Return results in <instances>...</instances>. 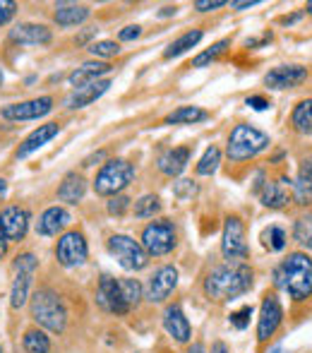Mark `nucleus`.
I'll list each match as a JSON object with an SVG mask.
<instances>
[{
  "mask_svg": "<svg viewBox=\"0 0 312 353\" xmlns=\"http://www.w3.org/2000/svg\"><path fill=\"white\" fill-rule=\"evenodd\" d=\"M17 14V3L12 0H0V24H8Z\"/></svg>",
  "mask_w": 312,
  "mask_h": 353,
  "instance_id": "79ce46f5",
  "label": "nucleus"
},
{
  "mask_svg": "<svg viewBox=\"0 0 312 353\" xmlns=\"http://www.w3.org/2000/svg\"><path fill=\"white\" fill-rule=\"evenodd\" d=\"M247 106H252L255 111H264V108H269V101L264 97H247Z\"/></svg>",
  "mask_w": 312,
  "mask_h": 353,
  "instance_id": "a18cd8bd",
  "label": "nucleus"
},
{
  "mask_svg": "<svg viewBox=\"0 0 312 353\" xmlns=\"http://www.w3.org/2000/svg\"><path fill=\"white\" fill-rule=\"evenodd\" d=\"M22 351L24 353H51L53 341H51V336H48V332L37 325L27 327L22 334Z\"/></svg>",
  "mask_w": 312,
  "mask_h": 353,
  "instance_id": "c756f323",
  "label": "nucleus"
},
{
  "mask_svg": "<svg viewBox=\"0 0 312 353\" xmlns=\"http://www.w3.org/2000/svg\"><path fill=\"white\" fill-rule=\"evenodd\" d=\"M96 305L101 307L103 312L116 317H125L132 312V307L127 305L125 296H123L121 288V279L111 274H101L96 281Z\"/></svg>",
  "mask_w": 312,
  "mask_h": 353,
  "instance_id": "9b49d317",
  "label": "nucleus"
},
{
  "mask_svg": "<svg viewBox=\"0 0 312 353\" xmlns=\"http://www.w3.org/2000/svg\"><path fill=\"white\" fill-rule=\"evenodd\" d=\"M121 43L118 41H111V39H103V41H94V43H89V53H92L94 58H98V61H103L106 63L108 58H116V56H121Z\"/></svg>",
  "mask_w": 312,
  "mask_h": 353,
  "instance_id": "4c0bfd02",
  "label": "nucleus"
},
{
  "mask_svg": "<svg viewBox=\"0 0 312 353\" xmlns=\"http://www.w3.org/2000/svg\"><path fill=\"white\" fill-rule=\"evenodd\" d=\"M32 226V212L27 207L10 205L0 212V228H3L8 243H22Z\"/></svg>",
  "mask_w": 312,
  "mask_h": 353,
  "instance_id": "2eb2a0df",
  "label": "nucleus"
},
{
  "mask_svg": "<svg viewBox=\"0 0 312 353\" xmlns=\"http://www.w3.org/2000/svg\"><path fill=\"white\" fill-rule=\"evenodd\" d=\"M252 305H242L240 310H236V312H231L229 315V322H231V327H236V330H245L247 325H250V317H252Z\"/></svg>",
  "mask_w": 312,
  "mask_h": 353,
  "instance_id": "ea45409f",
  "label": "nucleus"
},
{
  "mask_svg": "<svg viewBox=\"0 0 312 353\" xmlns=\"http://www.w3.org/2000/svg\"><path fill=\"white\" fill-rule=\"evenodd\" d=\"M187 353H209L205 349V344H200V341H197V344H192L190 349H187Z\"/></svg>",
  "mask_w": 312,
  "mask_h": 353,
  "instance_id": "864d4df0",
  "label": "nucleus"
},
{
  "mask_svg": "<svg viewBox=\"0 0 312 353\" xmlns=\"http://www.w3.org/2000/svg\"><path fill=\"white\" fill-rule=\"evenodd\" d=\"M269 144V135L262 132L260 128L250 125V123H238L226 140V157L233 163L250 161V159L260 157L262 152H267Z\"/></svg>",
  "mask_w": 312,
  "mask_h": 353,
  "instance_id": "20e7f679",
  "label": "nucleus"
},
{
  "mask_svg": "<svg viewBox=\"0 0 312 353\" xmlns=\"http://www.w3.org/2000/svg\"><path fill=\"white\" fill-rule=\"evenodd\" d=\"M221 255L226 262H247V257H250V245L245 241V223L238 214H229L224 219Z\"/></svg>",
  "mask_w": 312,
  "mask_h": 353,
  "instance_id": "1a4fd4ad",
  "label": "nucleus"
},
{
  "mask_svg": "<svg viewBox=\"0 0 312 353\" xmlns=\"http://www.w3.org/2000/svg\"><path fill=\"white\" fill-rule=\"evenodd\" d=\"M190 157H192V144H180V147H173V149H168V152H163L156 161V168L163 176L176 178L187 168Z\"/></svg>",
  "mask_w": 312,
  "mask_h": 353,
  "instance_id": "aec40b11",
  "label": "nucleus"
},
{
  "mask_svg": "<svg viewBox=\"0 0 312 353\" xmlns=\"http://www.w3.org/2000/svg\"><path fill=\"white\" fill-rule=\"evenodd\" d=\"M108 72H111V65H108V63L92 61V63H82L75 72H70V77H67V79H70V87L82 89V87H87V84L98 82V79H101L103 74H108Z\"/></svg>",
  "mask_w": 312,
  "mask_h": 353,
  "instance_id": "a878e982",
  "label": "nucleus"
},
{
  "mask_svg": "<svg viewBox=\"0 0 312 353\" xmlns=\"http://www.w3.org/2000/svg\"><path fill=\"white\" fill-rule=\"evenodd\" d=\"M202 37H205V32H202V29H190V32L180 34L176 41L168 43V48L163 51V58H166V61H171V58L183 56V53H187L190 48H195L197 43L202 41Z\"/></svg>",
  "mask_w": 312,
  "mask_h": 353,
  "instance_id": "2f4dec72",
  "label": "nucleus"
},
{
  "mask_svg": "<svg viewBox=\"0 0 312 353\" xmlns=\"http://www.w3.org/2000/svg\"><path fill=\"white\" fill-rule=\"evenodd\" d=\"M108 87H111V79H98V82L87 84V87H82V89H75L72 97L65 101V106L70 108V111L89 106V103H94L98 97H103V94L108 92Z\"/></svg>",
  "mask_w": 312,
  "mask_h": 353,
  "instance_id": "bb28decb",
  "label": "nucleus"
},
{
  "mask_svg": "<svg viewBox=\"0 0 312 353\" xmlns=\"http://www.w3.org/2000/svg\"><path fill=\"white\" fill-rule=\"evenodd\" d=\"M106 250L113 260H118V265L125 272H142L149 265V255L142 250L140 241H135L132 236H125V233H113V236H108Z\"/></svg>",
  "mask_w": 312,
  "mask_h": 353,
  "instance_id": "6e6552de",
  "label": "nucleus"
},
{
  "mask_svg": "<svg viewBox=\"0 0 312 353\" xmlns=\"http://www.w3.org/2000/svg\"><path fill=\"white\" fill-rule=\"evenodd\" d=\"M61 135V123H46V125H39L34 132H29L27 137L22 140V144L17 147L14 157L17 159H27L29 154H34L37 149H41L43 144H48L53 137Z\"/></svg>",
  "mask_w": 312,
  "mask_h": 353,
  "instance_id": "412c9836",
  "label": "nucleus"
},
{
  "mask_svg": "<svg viewBox=\"0 0 312 353\" xmlns=\"http://www.w3.org/2000/svg\"><path fill=\"white\" fill-rule=\"evenodd\" d=\"M89 260V243L87 236L77 228L61 233L56 243V262L63 270H77V267L87 265Z\"/></svg>",
  "mask_w": 312,
  "mask_h": 353,
  "instance_id": "9d476101",
  "label": "nucleus"
},
{
  "mask_svg": "<svg viewBox=\"0 0 312 353\" xmlns=\"http://www.w3.org/2000/svg\"><path fill=\"white\" fill-rule=\"evenodd\" d=\"M39 270V257L34 252H19L12 260V283H10V307L22 310L32 298V283Z\"/></svg>",
  "mask_w": 312,
  "mask_h": 353,
  "instance_id": "423d86ee",
  "label": "nucleus"
},
{
  "mask_svg": "<svg viewBox=\"0 0 312 353\" xmlns=\"http://www.w3.org/2000/svg\"><path fill=\"white\" fill-rule=\"evenodd\" d=\"M5 195H8V181H5V178H0V202L5 200Z\"/></svg>",
  "mask_w": 312,
  "mask_h": 353,
  "instance_id": "5fc2aeb1",
  "label": "nucleus"
},
{
  "mask_svg": "<svg viewBox=\"0 0 312 353\" xmlns=\"http://www.w3.org/2000/svg\"><path fill=\"white\" fill-rule=\"evenodd\" d=\"M310 161H312V154H310Z\"/></svg>",
  "mask_w": 312,
  "mask_h": 353,
  "instance_id": "bf43d9fd",
  "label": "nucleus"
},
{
  "mask_svg": "<svg viewBox=\"0 0 312 353\" xmlns=\"http://www.w3.org/2000/svg\"><path fill=\"white\" fill-rule=\"evenodd\" d=\"M140 245L149 257H166L178 248V226L173 219H154L140 233Z\"/></svg>",
  "mask_w": 312,
  "mask_h": 353,
  "instance_id": "0eeeda50",
  "label": "nucleus"
},
{
  "mask_svg": "<svg viewBox=\"0 0 312 353\" xmlns=\"http://www.w3.org/2000/svg\"><path fill=\"white\" fill-rule=\"evenodd\" d=\"M0 353H5V351H3V346H0Z\"/></svg>",
  "mask_w": 312,
  "mask_h": 353,
  "instance_id": "13d9d810",
  "label": "nucleus"
},
{
  "mask_svg": "<svg viewBox=\"0 0 312 353\" xmlns=\"http://www.w3.org/2000/svg\"><path fill=\"white\" fill-rule=\"evenodd\" d=\"M121 288H123V296H125L127 305L135 310V307L142 305L145 301V286H142L137 279H121Z\"/></svg>",
  "mask_w": 312,
  "mask_h": 353,
  "instance_id": "e433bc0d",
  "label": "nucleus"
},
{
  "mask_svg": "<svg viewBox=\"0 0 312 353\" xmlns=\"http://www.w3.org/2000/svg\"><path fill=\"white\" fill-rule=\"evenodd\" d=\"M281 325H284V305H281L279 296L274 291L264 293L260 305V317H257V344H267L279 332Z\"/></svg>",
  "mask_w": 312,
  "mask_h": 353,
  "instance_id": "f8f14e48",
  "label": "nucleus"
},
{
  "mask_svg": "<svg viewBox=\"0 0 312 353\" xmlns=\"http://www.w3.org/2000/svg\"><path fill=\"white\" fill-rule=\"evenodd\" d=\"M257 5V0H245V3H231V8H236V10H247V8H255Z\"/></svg>",
  "mask_w": 312,
  "mask_h": 353,
  "instance_id": "3c124183",
  "label": "nucleus"
},
{
  "mask_svg": "<svg viewBox=\"0 0 312 353\" xmlns=\"http://www.w3.org/2000/svg\"><path fill=\"white\" fill-rule=\"evenodd\" d=\"M224 5V0H197L195 10L197 12H214V10H221Z\"/></svg>",
  "mask_w": 312,
  "mask_h": 353,
  "instance_id": "c03bdc74",
  "label": "nucleus"
},
{
  "mask_svg": "<svg viewBox=\"0 0 312 353\" xmlns=\"http://www.w3.org/2000/svg\"><path fill=\"white\" fill-rule=\"evenodd\" d=\"M195 192H197V183L190 181V178H183V181H178L176 185H173V195H176L178 200H190Z\"/></svg>",
  "mask_w": 312,
  "mask_h": 353,
  "instance_id": "a19ab883",
  "label": "nucleus"
},
{
  "mask_svg": "<svg viewBox=\"0 0 312 353\" xmlns=\"http://www.w3.org/2000/svg\"><path fill=\"white\" fill-rule=\"evenodd\" d=\"M130 205H132V200L127 195H116V197H111V200H108L106 210H108L111 216H123V214L130 210Z\"/></svg>",
  "mask_w": 312,
  "mask_h": 353,
  "instance_id": "58836bf2",
  "label": "nucleus"
},
{
  "mask_svg": "<svg viewBox=\"0 0 312 353\" xmlns=\"http://www.w3.org/2000/svg\"><path fill=\"white\" fill-rule=\"evenodd\" d=\"M103 157H106V152H96V154H92V157H87V159H84V163H82V166H94V163H96V161H101Z\"/></svg>",
  "mask_w": 312,
  "mask_h": 353,
  "instance_id": "09e8293b",
  "label": "nucleus"
},
{
  "mask_svg": "<svg viewBox=\"0 0 312 353\" xmlns=\"http://www.w3.org/2000/svg\"><path fill=\"white\" fill-rule=\"evenodd\" d=\"M72 221L70 212L65 210V207H48V210H43V214L39 216L37 221V233L43 238H51V236H58V233H63L67 228V223Z\"/></svg>",
  "mask_w": 312,
  "mask_h": 353,
  "instance_id": "4be33fe9",
  "label": "nucleus"
},
{
  "mask_svg": "<svg viewBox=\"0 0 312 353\" xmlns=\"http://www.w3.org/2000/svg\"><path fill=\"white\" fill-rule=\"evenodd\" d=\"M221 149L216 147V144H211V147H207V152L202 154V159L197 161V166H195V173L197 176H214L216 173V168H219V163H221Z\"/></svg>",
  "mask_w": 312,
  "mask_h": 353,
  "instance_id": "f704fd0d",
  "label": "nucleus"
},
{
  "mask_svg": "<svg viewBox=\"0 0 312 353\" xmlns=\"http://www.w3.org/2000/svg\"><path fill=\"white\" fill-rule=\"evenodd\" d=\"M305 12H308V14H312V3H308V5H305Z\"/></svg>",
  "mask_w": 312,
  "mask_h": 353,
  "instance_id": "6e6d98bb",
  "label": "nucleus"
},
{
  "mask_svg": "<svg viewBox=\"0 0 312 353\" xmlns=\"http://www.w3.org/2000/svg\"><path fill=\"white\" fill-rule=\"evenodd\" d=\"M92 14L89 5H77V3H56L53 8V22L63 29H72L84 24Z\"/></svg>",
  "mask_w": 312,
  "mask_h": 353,
  "instance_id": "5701e85b",
  "label": "nucleus"
},
{
  "mask_svg": "<svg viewBox=\"0 0 312 353\" xmlns=\"http://www.w3.org/2000/svg\"><path fill=\"white\" fill-rule=\"evenodd\" d=\"M274 283L289 293L293 303L312 298V257L303 250L289 252L274 270Z\"/></svg>",
  "mask_w": 312,
  "mask_h": 353,
  "instance_id": "f03ea898",
  "label": "nucleus"
},
{
  "mask_svg": "<svg viewBox=\"0 0 312 353\" xmlns=\"http://www.w3.org/2000/svg\"><path fill=\"white\" fill-rule=\"evenodd\" d=\"M51 39H53V34L46 24L19 22L17 27L10 29V41L19 43V46H48Z\"/></svg>",
  "mask_w": 312,
  "mask_h": 353,
  "instance_id": "6ab92c4d",
  "label": "nucleus"
},
{
  "mask_svg": "<svg viewBox=\"0 0 312 353\" xmlns=\"http://www.w3.org/2000/svg\"><path fill=\"white\" fill-rule=\"evenodd\" d=\"M229 46H231V39H221V41L211 43L207 51H202L200 56L192 58V68H209L214 61H219L221 53L229 51Z\"/></svg>",
  "mask_w": 312,
  "mask_h": 353,
  "instance_id": "c9c22d12",
  "label": "nucleus"
},
{
  "mask_svg": "<svg viewBox=\"0 0 312 353\" xmlns=\"http://www.w3.org/2000/svg\"><path fill=\"white\" fill-rule=\"evenodd\" d=\"M178 286V270L173 265H161L158 270L152 272V276L147 279V286H145V298L149 303H166L168 296L176 291Z\"/></svg>",
  "mask_w": 312,
  "mask_h": 353,
  "instance_id": "ddd939ff",
  "label": "nucleus"
},
{
  "mask_svg": "<svg viewBox=\"0 0 312 353\" xmlns=\"http://www.w3.org/2000/svg\"><path fill=\"white\" fill-rule=\"evenodd\" d=\"M308 74H310L308 68L295 65V63H291V65H276L264 74V84L269 89H276V92H284V89L300 87L308 79Z\"/></svg>",
  "mask_w": 312,
  "mask_h": 353,
  "instance_id": "a211bd4d",
  "label": "nucleus"
},
{
  "mask_svg": "<svg viewBox=\"0 0 312 353\" xmlns=\"http://www.w3.org/2000/svg\"><path fill=\"white\" fill-rule=\"evenodd\" d=\"M87 195V181H84L82 173L72 171L58 185V200L65 202V205H79Z\"/></svg>",
  "mask_w": 312,
  "mask_h": 353,
  "instance_id": "393cba45",
  "label": "nucleus"
},
{
  "mask_svg": "<svg viewBox=\"0 0 312 353\" xmlns=\"http://www.w3.org/2000/svg\"><path fill=\"white\" fill-rule=\"evenodd\" d=\"M209 353H231V349H229V344H226V341L216 339V341H214V344H211V349H209Z\"/></svg>",
  "mask_w": 312,
  "mask_h": 353,
  "instance_id": "49530a36",
  "label": "nucleus"
},
{
  "mask_svg": "<svg viewBox=\"0 0 312 353\" xmlns=\"http://www.w3.org/2000/svg\"><path fill=\"white\" fill-rule=\"evenodd\" d=\"M132 181H135V163L127 159H108L94 176V192L98 197L123 195V190Z\"/></svg>",
  "mask_w": 312,
  "mask_h": 353,
  "instance_id": "39448f33",
  "label": "nucleus"
},
{
  "mask_svg": "<svg viewBox=\"0 0 312 353\" xmlns=\"http://www.w3.org/2000/svg\"><path fill=\"white\" fill-rule=\"evenodd\" d=\"M53 97H39V99H29V101H19V103H10L0 111V116L5 121H39V118L48 116L53 111Z\"/></svg>",
  "mask_w": 312,
  "mask_h": 353,
  "instance_id": "dca6fc26",
  "label": "nucleus"
},
{
  "mask_svg": "<svg viewBox=\"0 0 312 353\" xmlns=\"http://www.w3.org/2000/svg\"><path fill=\"white\" fill-rule=\"evenodd\" d=\"M176 5H166V8H161V12H158V17H171V14H176Z\"/></svg>",
  "mask_w": 312,
  "mask_h": 353,
  "instance_id": "603ef678",
  "label": "nucleus"
},
{
  "mask_svg": "<svg viewBox=\"0 0 312 353\" xmlns=\"http://www.w3.org/2000/svg\"><path fill=\"white\" fill-rule=\"evenodd\" d=\"M291 238L303 252L312 250V207L303 210L298 216L293 219V226H291Z\"/></svg>",
  "mask_w": 312,
  "mask_h": 353,
  "instance_id": "cd10ccee",
  "label": "nucleus"
},
{
  "mask_svg": "<svg viewBox=\"0 0 312 353\" xmlns=\"http://www.w3.org/2000/svg\"><path fill=\"white\" fill-rule=\"evenodd\" d=\"M29 317H32L37 327L53 332V334H63L67 330V322H70L65 301L51 286H41L32 293V298H29Z\"/></svg>",
  "mask_w": 312,
  "mask_h": 353,
  "instance_id": "7ed1b4c3",
  "label": "nucleus"
},
{
  "mask_svg": "<svg viewBox=\"0 0 312 353\" xmlns=\"http://www.w3.org/2000/svg\"><path fill=\"white\" fill-rule=\"evenodd\" d=\"M255 283V272L247 262H224L205 276V296L214 303H229L247 293Z\"/></svg>",
  "mask_w": 312,
  "mask_h": 353,
  "instance_id": "f257e3e1",
  "label": "nucleus"
},
{
  "mask_svg": "<svg viewBox=\"0 0 312 353\" xmlns=\"http://www.w3.org/2000/svg\"><path fill=\"white\" fill-rule=\"evenodd\" d=\"M289 125L293 132L303 137H312V97L300 99L289 116Z\"/></svg>",
  "mask_w": 312,
  "mask_h": 353,
  "instance_id": "c85d7f7f",
  "label": "nucleus"
},
{
  "mask_svg": "<svg viewBox=\"0 0 312 353\" xmlns=\"http://www.w3.org/2000/svg\"><path fill=\"white\" fill-rule=\"evenodd\" d=\"M161 322H163L166 334L171 336L173 341H178V344H190L192 341V325L185 312H183L180 303H168V305L163 307Z\"/></svg>",
  "mask_w": 312,
  "mask_h": 353,
  "instance_id": "f3484780",
  "label": "nucleus"
},
{
  "mask_svg": "<svg viewBox=\"0 0 312 353\" xmlns=\"http://www.w3.org/2000/svg\"><path fill=\"white\" fill-rule=\"evenodd\" d=\"M209 111L200 106H180L166 116V125H195V123L209 121Z\"/></svg>",
  "mask_w": 312,
  "mask_h": 353,
  "instance_id": "7c9ffc66",
  "label": "nucleus"
},
{
  "mask_svg": "<svg viewBox=\"0 0 312 353\" xmlns=\"http://www.w3.org/2000/svg\"><path fill=\"white\" fill-rule=\"evenodd\" d=\"M96 32H98V29H96V27H87V29H84V32H82V34H79L77 43H87V41H89V39H92V37H94V34H96Z\"/></svg>",
  "mask_w": 312,
  "mask_h": 353,
  "instance_id": "de8ad7c7",
  "label": "nucleus"
},
{
  "mask_svg": "<svg viewBox=\"0 0 312 353\" xmlns=\"http://www.w3.org/2000/svg\"><path fill=\"white\" fill-rule=\"evenodd\" d=\"M257 195L267 210H286L289 205H293V181L286 176L276 178V181L267 178L257 190Z\"/></svg>",
  "mask_w": 312,
  "mask_h": 353,
  "instance_id": "4468645a",
  "label": "nucleus"
},
{
  "mask_svg": "<svg viewBox=\"0 0 312 353\" xmlns=\"http://www.w3.org/2000/svg\"><path fill=\"white\" fill-rule=\"evenodd\" d=\"M293 202L303 210L312 207V161L310 157L303 159L298 166V173L293 178Z\"/></svg>",
  "mask_w": 312,
  "mask_h": 353,
  "instance_id": "b1692460",
  "label": "nucleus"
},
{
  "mask_svg": "<svg viewBox=\"0 0 312 353\" xmlns=\"http://www.w3.org/2000/svg\"><path fill=\"white\" fill-rule=\"evenodd\" d=\"M142 37V27L140 24H130V27H123L121 32H118V39L121 41H135V39Z\"/></svg>",
  "mask_w": 312,
  "mask_h": 353,
  "instance_id": "37998d69",
  "label": "nucleus"
},
{
  "mask_svg": "<svg viewBox=\"0 0 312 353\" xmlns=\"http://www.w3.org/2000/svg\"><path fill=\"white\" fill-rule=\"evenodd\" d=\"M161 210H163V202H161V197L154 195V192L142 195L140 200L135 202V207H132V212H135L137 219H154L161 214Z\"/></svg>",
  "mask_w": 312,
  "mask_h": 353,
  "instance_id": "72a5a7b5",
  "label": "nucleus"
},
{
  "mask_svg": "<svg viewBox=\"0 0 312 353\" xmlns=\"http://www.w3.org/2000/svg\"><path fill=\"white\" fill-rule=\"evenodd\" d=\"M260 241L269 252H281V250H286V245H289V233H286L281 226H276V223H271V226H267L264 231H262Z\"/></svg>",
  "mask_w": 312,
  "mask_h": 353,
  "instance_id": "473e14b6",
  "label": "nucleus"
},
{
  "mask_svg": "<svg viewBox=\"0 0 312 353\" xmlns=\"http://www.w3.org/2000/svg\"><path fill=\"white\" fill-rule=\"evenodd\" d=\"M3 79H5V74H3V70H0V84H3Z\"/></svg>",
  "mask_w": 312,
  "mask_h": 353,
  "instance_id": "4d7b16f0",
  "label": "nucleus"
},
{
  "mask_svg": "<svg viewBox=\"0 0 312 353\" xmlns=\"http://www.w3.org/2000/svg\"><path fill=\"white\" fill-rule=\"evenodd\" d=\"M8 238H5V233H3V228H0V260H5V255H8Z\"/></svg>",
  "mask_w": 312,
  "mask_h": 353,
  "instance_id": "8fccbe9b",
  "label": "nucleus"
}]
</instances>
